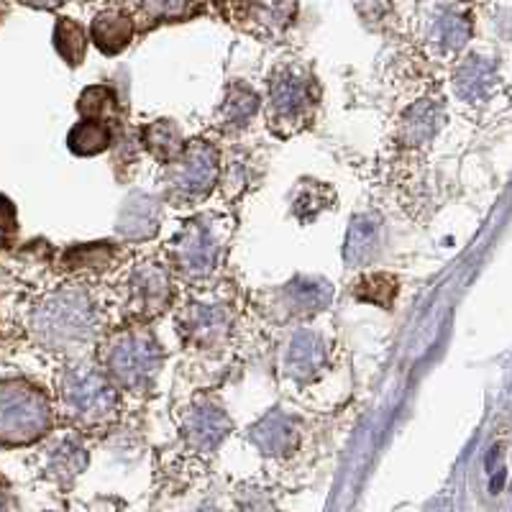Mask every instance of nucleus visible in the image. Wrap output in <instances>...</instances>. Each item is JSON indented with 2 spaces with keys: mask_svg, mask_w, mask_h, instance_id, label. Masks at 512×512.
I'll return each mask as SVG.
<instances>
[{
  "mask_svg": "<svg viewBox=\"0 0 512 512\" xmlns=\"http://www.w3.org/2000/svg\"><path fill=\"white\" fill-rule=\"evenodd\" d=\"M90 34L100 52L118 54L128 47V41L134 36V18L123 13L121 8H105L103 13L95 16Z\"/></svg>",
  "mask_w": 512,
  "mask_h": 512,
  "instance_id": "nucleus-1",
  "label": "nucleus"
},
{
  "mask_svg": "<svg viewBox=\"0 0 512 512\" xmlns=\"http://www.w3.org/2000/svg\"><path fill=\"white\" fill-rule=\"evenodd\" d=\"M111 126L103 121H80L67 136V146L77 157H95L111 146Z\"/></svg>",
  "mask_w": 512,
  "mask_h": 512,
  "instance_id": "nucleus-2",
  "label": "nucleus"
},
{
  "mask_svg": "<svg viewBox=\"0 0 512 512\" xmlns=\"http://www.w3.org/2000/svg\"><path fill=\"white\" fill-rule=\"evenodd\" d=\"M54 47H57L59 57L70 67H77L85 57V49H88V36L85 29L77 24L75 18H59L57 29H54Z\"/></svg>",
  "mask_w": 512,
  "mask_h": 512,
  "instance_id": "nucleus-3",
  "label": "nucleus"
},
{
  "mask_svg": "<svg viewBox=\"0 0 512 512\" xmlns=\"http://www.w3.org/2000/svg\"><path fill=\"white\" fill-rule=\"evenodd\" d=\"M116 105V95H113L111 88H105V85H93L85 93L80 95V113L85 116V121H103L105 111ZM105 123V121H103Z\"/></svg>",
  "mask_w": 512,
  "mask_h": 512,
  "instance_id": "nucleus-4",
  "label": "nucleus"
}]
</instances>
